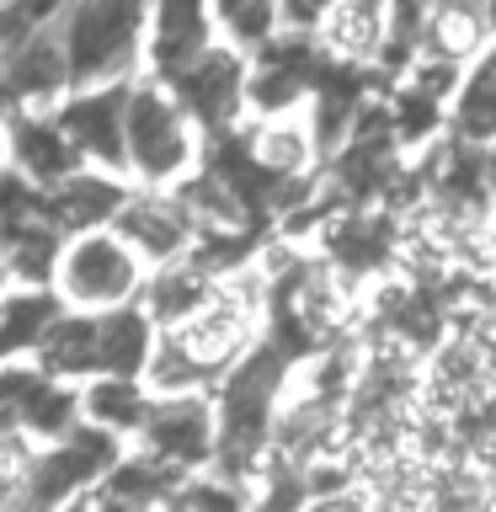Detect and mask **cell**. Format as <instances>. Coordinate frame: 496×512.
<instances>
[{"mask_svg":"<svg viewBox=\"0 0 496 512\" xmlns=\"http://www.w3.org/2000/svg\"><path fill=\"white\" fill-rule=\"evenodd\" d=\"M59 283L75 304H123L139 288V256L112 235H80L59 267Z\"/></svg>","mask_w":496,"mask_h":512,"instance_id":"1","label":"cell"},{"mask_svg":"<svg viewBox=\"0 0 496 512\" xmlns=\"http://www.w3.org/2000/svg\"><path fill=\"white\" fill-rule=\"evenodd\" d=\"M134 160L150 176H171L176 166L187 160V123H182V112H176L166 96H155V91H144L139 102H134Z\"/></svg>","mask_w":496,"mask_h":512,"instance_id":"2","label":"cell"},{"mask_svg":"<svg viewBox=\"0 0 496 512\" xmlns=\"http://www.w3.org/2000/svg\"><path fill=\"white\" fill-rule=\"evenodd\" d=\"M150 443L166 459H176V464L198 459L208 448V411H203V400H171V406H160L155 422H150Z\"/></svg>","mask_w":496,"mask_h":512,"instance_id":"3","label":"cell"},{"mask_svg":"<svg viewBox=\"0 0 496 512\" xmlns=\"http://www.w3.org/2000/svg\"><path fill=\"white\" fill-rule=\"evenodd\" d=\"M123 230L134 235L155 262H166L171 251H182L192 224H187V214H176V208H166V203H128L123 208Z\"/></svg>","mask_w":496,"mask_h":512,"instance_id":"4","label":"cell"},{"mask_svg":"<svg viewBox=\"0 0 496 512\" xmlns=\"http://www.w3.org/2000/svg\"><path fill=\"white\" fill-rule=\"evenodd\" d=\"M160 59H192L203 48V11L198 0H166V22H160Z\"/></svg>","mask_w":496,"mask_h":512,"instance_id":"5","label":"cell"},{"mask_svg":"<svg viewBox=\"0 0 496 512\" xmlns=\"http://www.w3.org/2000/svg\"><path fill=\"white\" fill-rule=\"evenodd\" d=\"M256 160L267 171H299L310 160V134L304 123H267V134L256 139Z\"/></svg>","mask_w":496,"mask_h":512,"instance_id":"6","label":"cell"},{"mask_svg":"<svg viewBox=\"0 0 496 512\" xmlns=\"http://www.w3.org/2000/svg\"><path fill=\"white\" fill-rule=\"evenodd\" d=\"M16 155H22V166L38 171V176H64L70 171V144H64V134L22 128V134H16Z\"/></svg>","mask_w":496,"mask_h":512,"instance_id":"7","label":"cell"},{"mask_svg":"<svg viewBox=\"0 0 496 512\" xmlns=\"http://www.w3.org/2000/svg\"><path fill=\"white\" fill-rule=\"evenodd\" d=\"M91 411L102 416V427H134L144 422V400L128 390V379H107L91 390Z\"/></svg>","mask_w":496,"mask_h":512,"instance_id":"8","label":"cell"},{"mask_svg":"<svg viewBox=\"0 0 496 512\" xmlns=\"http://www.w3.org/2000/svg\"><path fill=\"white\" fill-rule=\"evenodd\" d=\"M219 6H224V22L235 32H246V38H256L272 22V0H219Z\"/></svg>","mask_w":496,"mask_h":512,"instance_id":"9","label":"cell"}]
</instances>
